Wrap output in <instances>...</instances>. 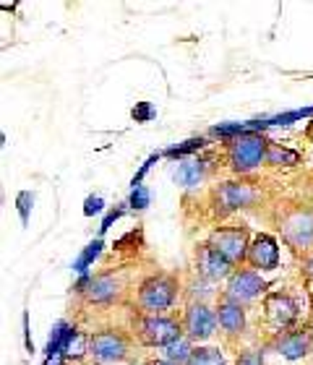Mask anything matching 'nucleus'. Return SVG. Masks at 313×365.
<instances>
[{
  "label": "nucleus",
  "mask_w": 313,
  "mask_h": 365,
  "mask_svg": "<svg viewBox=\"0 0 313 365\" xmlns=\"http://www.w3.org/2000/svg\"><path fill=\"white\" fill-rule=\"evenodd\" d=\"M264 289H267V282L261 279L259 272L240 267L232 272V277L227 279L222 295L230 297V300H235V303H240V305H245V303H253L256 297L264 295Z\"/></svg>",
  "instance_id": "0eeeda50"
},
{
  "label": "nucleus",
  "mask_w": 313,
  "mask_h": 365,
  "mask_svg": "<svg viewBox=\"0 0 313 365\" xmlns=\"http://www.w3.org/2000/svg\"><path fill=\"white\" fill-rule=\"evenodd\" d=\"M185 365H225V355H222L220 347H204V344H199Z\"/></svg>",
  "instance_id": "a211bd4d"
},
{
  "label": "nucleus",
  "mask_w": 313,
  "mask_h": 365,
  "mask_svg": "<svg viewBox=\"0 0 313 365\" xmlns=\"http://www.w3.org/2000/svg\"><path fill=\"white\" fill-rule=\"evenodd\" d=\"M282 358L287 360H303L311 355L313 350V336H311V329H292V331H279L274 342H272Z\"/></svg>",
  "instance_id": "ddd939ff"
},
{
  "label": "nucleus",
  "mask_w": 313,
  "mask_h": 365,
  "mask_svg": "<svg viewBox=\"0 0 313 365\" xmlns=\"http://www.w3.org/2000/svg\"><path fill=\"white\" fill-rule=\"evenodd\" d=\"M178 292H180V282L175 274L160 272L146 277L138 284L136 292V308L141 316H165V313L175 305Z\"/></svg>",
  "instance_id": "f257e3e1"
},
{
  "label": "nucleus",
  "mask_w": 313,
  "mask_h": 365,
  "mask_svg": "<svg viewBox=\"0 0 313 365\" xmlns=\"http://www.w3.org/2000/svg\"><path fill=\"white\" fill-rule=\"evenodd\" d=\"M196 272H199V277H204L207 282H220V279L227 282L230 277H232V272H235V267L204 243L199 251H196Z\"/></svg>",
  "instance_id": "2eb2a0df"
},
{
  "label": "nucleus",
  "mask_w": 313,
  "mask_h": 365,
  "mask_svg": "<svg viewBox=\"0 0 313 365\" xmlns=\"http://www.w3.org/2000/svg\"><path fill=\"white\" fill-rule=\"evenodd\" d=\"M130 334L120 329H100L89 339V355L94 363H123L128 360Z\"/></svg>",
  "instance_id": "39448f33"
},
{
  "label": "nucleus",
  "mask_w": 313,
  "mask_h": 365,
  "mask_svg": "<svg viewBox=\"0 0 313 365\" xmlns=\"http://www.w3.org/2000/svg\"><path fill=\"white\" fill-rule=\"evenodd\" d=\"M214 198V206H217V212L220 214H230V212H237V209H245V206L256 204V188H253L251 182H222L217 185L212 193Z\"/></svg>",
  "instance_id": "1a4fd4ad"
},
{
  "label": "nucleus",
  "mask_w": 313,
  "mask_h": 365,
  "mask_svg": "<svg viewBox=\"0 0 313 365\" xmlns=\"http://www.w3.org/2000/svg\"><path fill=\"white\" fill-rule=\"evenodd\" d=\"M214 311H217V321H220L222 334L227 336V339H237V336L245 334V305L220 295Z\"/></svg>",
  "instance_id": "9b49d317"
},
{
  "label": "nucleus",
  "mask_w": 313,
  "mask_h": 365,
  "mask_svg": "<svg viewBox=\"0 0 313 365\" xmlns=\"http://www.w3.org/2000/svg\"><path fill=\"white\" fill-rule=\"evenodd\" d=\"M245 264H248L253 272H272V269L279 267V245H277L274 237L264 235V232L253 237Z\"/></svg>",
  "instance_id": "f8f14e48"
},
{
  "label": "nucleus",
  "mask_w": 313,
  "mask_h": 365,
  "mask_svg": "<svg viewBox=\"0 0 313 365\" xmlns=\"http://www.w3.org/2000/svg\"><path fill=\"white\" fill-rule=\"evenodd\" d=\"M279 232H282L284 243L292 245L295 251H308L313 245V214L311 212H298L287 214L282 222H279Z\"/></svg>",
  "instance_id": "9d476101"
},
{
  "label": "nucleus",
  "mask_w": 313,
  "mask_h": 365,
  "mask_svg": "<svg viewBox=\"0 0 313 365\" xmlns=\"http://www.w3.org/2000/svg\"><path fill=\"white\" fill-rule=\"evenodd\" d=\"M311 319H313V292H311Z\"/></svg>",
  "instance_id": "5701e85b"
},
{
  "label": "nucleus",
  "mask_w": 313,
  "mask_h": 365,
  "mask_svg": "<svg viewBox=\"0 0 313 365\" xmlns=\"http://www.w3.org/2000/svg\"><path fill=\"white\" fill-rule=\"evenodd\" d=\"M267 138L245 130V133H235V136L230 138L227 146H225V157H227V165L232 173L248 175V173L259 170L267 162Z\"/></svg>",
  "instance_id": "f03ea898"
},
{
  "label": "nucleus",
  "mask_w": 313,
  "mask_h": 365,
  "mask_svg": "<svg viewBox=\"0 0 313 365\" xmlns=\"http://www.w3.org/2000/svg\"><path fill=\"white\" fill-rule=\"evenodd\" d=\"M303 269H306V277H308V279H313V253L306 259V264H303Z\"/></svg>",
  "instance_id": "412c9836"
},
{
  "label": "nucleus",
  "mask_w": 313,
  "mask_h": 365,
  "mask_svg": "<svg viewBox=\"0 0 313 365\" xmlns=\"http://www.w3.org/2000/svg\"><path fill=\"white\" fill-rule=\"evenodd\" d=\"M207 245L217 251L222 259H227L235 269H240L248 259V248H251V230L245 225H222L212 230L207 237Z\"/></svg>",
  "instance_id": "20e7f679"
},
{
  "label": "nucleus",
  "mask_w": 313,
  "mask_h": 365,
  "mask_svg": "<svg viewBox=\"0 0 313 365\" xmlns=\"http://www.w3.org/2000/svg\"><path fill=\"white\" fill-rule=\"evenodd\" d=\"M123 292H125V282H123L120 274L115 272H102L97 277L86 282V287L81 289L86 303L92 305H110L115 300H120Z\"/></svg>",
  "instance_id": "6e6552de"
},
{
  "label": "nucleus",
  "mask_w": 313,
  "mask_h": 365,
  "mask_svg": "<svg viewBox=\"0 0 313 365\" xmlns=\"http://www.w3.org/2000/svg\"><path fill=\"white\" fill-rule=\"evenodd\" d=\"M133 336L141 347H149V350L162 347L165 350L168 344L183 336V324L175 316H141L138 313L133 321Z\"/></svg>",
  "instance_id": "7ed1b4c3"
},
{
  "label": "nucleus",
  "mask_w": 313,
  "mask_h": 365,
  "mask_svg": "<svg viewBox=\"0 0 313 365\" xmlns=\"http://www.w3.org/2000/svg\"><path fill=\"white\" fill-rule=\"evenodd\" d=\"M180 324H183V336H188L193 344L209 342L217 334V329H220L217 311L209 303H204V300H193L185 308L183 316H180Z\"/></svg>",
  "instance_id": "423d86ee"
},
{
  "label": "nucleus",
  "mask_w": 313,
  "mask_h": 365,
  "mask_svg": "<svg viewBox=\"0 0 313 365\" xmlns=\"http://www.w3.org/2000/svg\"><path fill=\"white\" fill-rule=\"evenodd\" d=\"M264 311H267V319L277 329H290L295 324V319H298V303L287 292H269L264 297Z\"/></svg>",
  "instance_id": "4468645a"
},
{
  "label": "nucleus",
  "mask_w": 313,
  "mask_h": 365,
  "mask_svg": "<svg viewBox=\"0 0 313 365\" xmlns=\"http://www.w3.org/2000/svg\"><path fill=\"white\" fill-rule=\"evenodd\" d=\"M295 162H298V154H295V152H287V149H282L279 144H269L267 165H274V168H279V165H295Z\"/></svg>",
  "instance_id": "6ab92c4d"
},
{
  "label": "nucleus",
  "mask_w": 313,
  "mask_h": 365,
  "mask_svg": "<svg viewBox=\"0 0 313 365\" xmlns=\"http://www.w3.org/2000/svg\"><path fill=\"white\" fill-rule=\"evenodd\" d=\"M146 365H178V363H170V360H149Z\"/></svg>",
  "instance_id": "4be33fe9"
},
{
  "label": "nucleus",
  "mask_w": 313,
  "mask_h": 365,
  "mask_svg": "<svg viewBox=\"0 0 313 365\" xmlns=\"http://www.w3.org/2000/svg\"><path fill=\"white\" fill-rule=\"evenodd\" d=\"M201 178H204V168H201V162H183L175 173V180L185 188H193V185H199Z\"/></svg>",
  "instance_id": "f3484780"
},
{
  "label": "nucleus",
  "mask_w": 313,
  "mask_h": 365,
  "mask_svg": "<svg viewBox=\"0 0 313 365\" xmlns=\"http://www.w3.org/2000/svg\"><path fill=\"white\" fill-rule=\"evenodd\" d=\"M235 365H264V352L256 350V347H248V350L237 355Z\"/></svg>",
  "instance_id": "aec40b11"
},
{
  "label": "nucleus",
  "mask_w": 313,
  "mask_h": 365,
  "mask_svg": "<svg viewBox=\"0 0 313 365\" xmlns=\"http://www.w3.org/2000/svg\"><path fill=\"white\" fill-rule=\"evenodd\" d=\"M193 350H196V347H193L191 339H188V336H180V339H175L173 344L165 347V360L178 363V365H185L188 360H191Z\"/></svg>",
  "instance_id": "dca6fc26"
},
{
  "label": "nucleus",
  "mask_w": 313,
  "mask_h": 365,
  "mask_svg": "<svg viewBox=\"0 0 313 365\" xmlns=\"http://www.w3.org/2000/svg\"><path fill=\"white\" fill-rule=\"evenodd\" d=\"M308 329H311V336H313V321H311V327H308Z\"/></svg>",
  "instance_id": "b1692460"
}]
</instances>
